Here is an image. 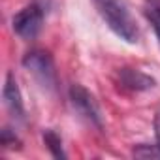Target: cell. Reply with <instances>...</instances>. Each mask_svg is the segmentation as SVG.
<instances>
[{
	"label": "cell",
	"instance_id": "1",
	"mask_svg": "<svg viewBox=\"0 0 160 160\" xmlns=\"http://www.w3.org/2000/svg\"><path fill=\"white\" fill-rule=\"evenodd\" d=\"M98 13L108 23V27L124 42L136 43L139 38V28L132 17L124 0H92Z\"/></svg>",
	"mask_w": 160,
	"mask_h": 160
},
{
	"label": "cell",
	"instance_id": "2",
	"mask_svg": "<svg viewBox=\"0 0 160 160\" xmlns=\"http://www.w3.org/2000/svg\"><path fill=\"white\" fill-rule=\"evenodd\" d=\"M23 66L36 77V81L43 89L55 91V87H57V70H55V62H53V58L47 51L34 49V51L27 53L25 58H23Z\"/></svg>",
	"mask_w": 160,
	"mask_h": 160
},
{
	"label": "cell",
	"instance_id": "3",
	"mask_svg": "<svg viewBox=\"0 0 160 160\" xmlns=\"http://www.w3.org/2000/svg\"><path fill=\"white\" fill-rule=\"evenodd\" d=\"M70 100H72L75 111L81 115L83 119H87L96 128H102V113H100V108H98L94 96L85 87H81V85H72L70 87Z\"/></svg>",
	"mask_w": 160,
	"mask_h": 160
},
{
	"label": "cell",
	"instance_id": "4",
	"mask_svg": "<svg viewBox=\"0 0 160 160\" xmlns=\"http://www.w3.org/2000/svg\"><path fill=\"white\" fill-rule=\"evenodd\" d=\"M42 25H43V10L36 4L23 8L13 17V30L23 40H34L40 34Z\"/></svg>",
	"mask_w": 160,
	"mask_h": 160
},
{
	"label": "cell",
	"instance_id": "5",
	"mask_svg": "<svg viewBox=\"0 0 160 160\" xmlns=\"http://www.w3.org/2000/svg\"><path fill=\"white\" fill-rule=\"evenodd\" d=\"M4 104L8 108V111L12 113V117L15 119H23L25 117V108H23V98H21V91L17 87V81L12 73L6 75V83H4Z\"/></svg>",
	"mask_w": 160,
	"mask_h": 160
},
{
	"label": "cell",
	"instance_id": "6",
	"mask_svg": "<svg viewBox=\"0 0 160 160\" xmlns=\"http://www.w3.org/2000/svg\"><path fill=\"white\" fill-rule=\"evenodd\" d=\"M119 81L122 83V87L132 89V91H145L154 87V79L145 75L139 70H132V68H122L119 70Z\"/></svg>",
	"mask_w": 160,
	"mask_h": 160
},
{
	"label": "cell",
	"instance_id": "7",
	"mask_svg": "<svg viewBox=\"0 0 160 160\" xmlns=\"http://www.w3.org/2000/svg\"><path fill=\"white\" fill-rule=\"evenodd\" d=\"M43 141H45V145L49 147V151L53 152L55 158H66V154H64V151H62L60 138H58L53 130H45V134H43Z\"/></svg>",
	"mask_w": 160,
	"mask_h": 160
},
{
	"label": "cell",
	"instance_id": "8",
	"mask_svg": "<svg viewBox=\"0 0 160 160\" xmlns=\"http://www.w3.org/2000/svg\"><path fill=\"white\" fill-rule=\"evenodd\" d=\"M145 17H147L149 23L152 25L154 34H156V38H158V42H160V6L149 4V6L145 8Z\"/></svg>",
	"mask_w": 160,
	"mask_h": 160
},
{
	"label": "cell",
	"instance_id": "9",
	"mask_svg": "<svg viewBox=\"0 0 160 160\" xmlns=\"http://www.w3.org/2000/svg\"><path fill=\"white\" fill-rule=\"evenodd\" d=\"M134 156L138 158H160V147H149V145H139L134 149Z\"/></svg>",
	"mask_w": 160,
	"mask_h": 160
},
{
	"label": "cell",
	"instance_id": "10",
	"mask_svg": "<svg viewBox=\"0 0 160 160\" xmlns=\"http://www.w3.org/2000/svg\"><path fill=\"white\" fill-rule=\"evenodd\" d=\"M154 134H156V141H158V147H160V109L154 115Z\"/></svg>",
	"mask_w": 160,
	"mask_h": 160
}]
</instances>
